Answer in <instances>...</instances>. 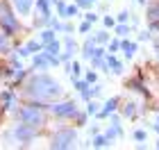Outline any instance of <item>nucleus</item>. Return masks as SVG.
Wrapping results in <instances>:
<instances>
[{
  "label": "nucleus",
  "mask_w": 159,
  "mask_h": 150,
  "mask_svg": "<svg viewBox=\"0 0 159 150\" xmlns=\"http://www.w3.org/2000/svg\"><path fill=\"white\" fill-rule=\"evenodd\" d=\"M55 5V11H57V16L59 18H66V11H68V0H57Z\"/></svg>",
  "instance_id": "16"
},
{
  "label": "nucleus",
  "mask_w": 159,
  "mask_h": 150,
  "mask_svg": "<svg viewBox=\"0 0 159 150\" xmlns=\"http://www.w3.org/2000/svg\"><path fill=\"white\" fill-rule=\"evenodd\" d=\"M14 118L20 120V123H27L32 127H37V130H46L50 125V118H52V114H50L48 105H39V102H20V107L16 109L14 114Z\"/></svg>",
  "instance_id": "2"
},
{
  "label": "nucleus",
  "mask_w": 159,
  "mask_h": 150,
  "mask_svg": "<svg viewBox=\"0 0 159 150\" xmlns=\"http://www.w3.org/2000/svg\"><path fill=\"white\" fill-rule=\"evenodd\" d=\"M73 87H75V91H77V93H82V91H86V89L91 87V84L86 82L84 77H73Z\"/></svg>",
  "instance_id": "18"
},
{
  "label": "nucleus",
  "mask_w": 159,
  "mask_h": 150,
  "mask_svg": "<svg viewBox=\"0 0 159 150\" xmlns=\"http://www.w3.org/2000/svg\"><path fill=\"white\" fill-rule=\"evenodd\" d=\"M118 105H120V98H109V100L105 102V107L96 114V116H98V118H109L111 114L118 109Z\"/></svg>",
  "instance_id": "10"
},
{
  "label": "nucleus",
  "mask_w": 159,
  "mask_h": 150,
  "mask_svg": "<svg viewBox=\"0 0 159 150\" xmlns=\"http://www.w3.org/2000/svg\"><path fill=\"white\" fill-rule=\"evenodd\" d=\"M91 25H93V23H89V20H82V23H80V32H82V34L91 32Z\"/></svg>",
  "instance_id": "28"
},
{
  "label": "nucleus",
  "mask_w": 159,
  "mask_h": 150,
  "mask_svg": "<svg viewBox=\"0 0 159 150\" xmlns=\"http://www.w3.org/2000/svg\"><path fill=\"white\" fill-rule=\"evenodd\" d=\"M80 16V7L75 2H68V11H66V20L68 18H77Z\"/></svg>",
  "instance_id": "21"
},
{
  "label": "nucleus",
  "mask_w": 159,
  "mask_h": 150,
  "mask_svg": "<svg viewBox=\"0 0 159 150\" xmlns=\"http://www.w3.org/2000/svg\"><path fill=\"white\" fill-rule=\"evenodd\" d=\"M136 48H139V46H136L134 41H123V43H120V50H123V55H125L127 59H132V57L136 55Z\"/></svg>",
  "instance_id": "15"
},
{
  "label": "nucleus",
  "mask_w": 159,
  "mask_h": 150,
  "mask_svg": "<svg viewBox=\"0 0 159 150\" xmlns=\"http://www.w3.org/2000/svg\"><path fill=\"white\" fill-rule=\"evenodd\" d=\"M129 20V11H120L118 14V23H127Z\"/></svg>",
  "instance_id": "31"
},
{
  "label": "nucleus",
  "mask_w": 159,
  "mask_h": 150,
  "mask_svg": "<svg viewBox=\"0 0 159 150\" xmlns=\"http://www.w3.org/2000/svg\"><path fill=\"white\" fill-rule=\"evenodd\" d=\"M136 2H139V5H146V0H136Z\"/></svg>",
  "instance_id": "35"
},
{
  "label": "nucleus",
  "mask_w": 159,
  "mask_h": 150,
  "mask_svg": "<svg viewBox=\"0 0 159 150\" xmlns=\"http://www.w3.org/2000/svg\"><path fill=\"white\" fill-rule=\"evenodd\" d=\"M102 23H105V27H116L118 20H116V18H111V16H105V18H102Z\"/></svg>",
  "instance_id": "29"
},
{
  "label": "nucleus",
  "mask_w": 159,
  "mask_h": 150,
  "mask_svg": "<svg viewBox=\"0 0 159 150\" xmlns=\"http://www.w3.org/2000/svg\"><path fill=\"white\" fill-rule=\"evenodd\" d=\"M107 66H109V73H114V75L123 73V61L116 57V52H107Z\"/></svg>",
  "instance_id": "11"
},
{
  "label": "nucleus",
  "mask_w": 159,
  "mask_h": 150,
  "mask_svg": "<svg viewBox=\"0 0 159 150\" xmlns=\"http://www.w3.org/2000/svg\"><path fill=\"white\" fill-rule=\"evenodd\" d=\"M96 2H98V0H75V5L80 7V9H91Z\"/></svg>",
  "instance_id": "24"
},
{
  "label": "nucleus",
  "mask_w": 159,
  "mask_h": 150,
  "mask_svg": "<svg viewBox=\"0 0 159 150\" xmlns=\"http://www.w3.org/2000/svg\"><path fill=\"white\" fill-rule=\"evenodd\" d=\"M0 59H2V55H0Z\"/></svg>",
  "instance_id": "39"
},
{
  "label": "nucleus",
  "mask_w": 159,
  "mask_h": 150,
  "mask_svg": "<svg viewBox=\"0 0 159 150\" xmlns=\"http://www.w3.org/2000/svg\"><path fill=\"white\" fill-rule=\"evenodd\" d=\"M84 80L89 82V84H96V82H98V73H96V68H89V73L84 75Z\"/></svg>",
  "instance_id": "25"
},
{
  "label": "nucleus",
  "mask_w": 159,
  "mask_h": 150,
  "mask_svg": "<svg viewBox=\"0 0 159 150\" xmlns=\"http://www.w3.org/2000/svg\"><path fill=\"white\" fill-rule=\"evenodd\" d=\"M0 27H2V30H7L16 41H18L20 34L27 32L25 25H23V20L16 16L14 7L9 5V0H0Z\"/></svg>",
  "instance_id": "4"
},
{
  "label": "nucleus",
  "mask_w": 159,
  "mask_h": 150,
  "mask_svg": "<svg viewBox=\"0 0 159 150\" xmlns=\"http://www.w3.org/2000/svg\"><path fill=\"white\" fill-rule=\"evenodd\" d=\"M114 30H116V34L123 39V37H127V34H129V30H132V27H129L127 23H116V27H114Z\"/></svg>",
  "instance_id": "20"
},
{
  "label": "nucleus",
  "mask_w": 159,
  "mask_h": 150,
  "mask_svg": "<svg viewBox=\"0 0 159 150\" xmlns=\"http://www.w3.org/2000/svg\"><path fill=\"white\" fill-rule=\"evenodd\" d=\"M123 116H127V118H134L136 116V102H129V100H127V102H123Z\"/></svg>",
  "instance_id": "17"
},
{
  "label": "nucleus",
  "mask_w": 159,
  "mask_h": 150,
  "mask_svg": "<svg viewBox=\"0 0 159 150\" xmlns=\"http://www.w3.org/2000/svg\"><path fill=\"white\" fill-rule=\"evenodd\" d=\"M120 43H123L120 37H118V39H111V41H109V52H118V50H120Z\"/></svg>",
  "instance_id": "27"
},
{
  "label": "nucleus",
  "mask_w": 159,
  "mask_h": 150,
  "mask_svg": "<svg viewBox=\"0 0 159 150\" xmlns=\"http://www.w3.org/2000/svg\"><path fill=\"white\" fill-rule=\"evenodd\" d=\"M18 91V96L23 102H39V105H52L57 100L66 98L61 82H57L50 73L46 70H25V75L20 77L16 84H11Z\"/></svg>",
  "instance_id": "1"
},
{
  "label": "nucleus",
  "mask_w": 159,
  "mask_h": 150,
  "mask_svg": "<svg viewBox=\"0 0 159 150\" xmlns=\"http://www.w3.org/2000/svg\"><path fill=\"white\" fill-rule=\"evenodd\" d=\"M55 39H57V32L52 30V27H43V30L39 32V41H41L43 46L50 43V41H55Z\"/></svg>",
  "instance_id": "12"
},
{
  "label": "nucleus",
  "mask_w": 159,
  "mask_h": 150,
  "mask_svg": "<svg viewBox=\"0 0 159 150\" xmlns=\"http://www.w3.org/2000/svg\"><path fill=\"white\" fill-rule=\"evenodd\" d=\"M157 148H159V141H157Z\"/></svg>",
  "instance_id": "38"
},
{
  "label": "nucleus",
  "mask_w": 159,
  "mask_h": 150,
  "mask_svg": "<svg viewBox=\"0 0 159 150\" xmlns=\"http://www.w3.org/2000/svg\"><path fill=\"white\" fill-rule=\"evenodd\" d=\"M109 41H111V34L107 32V30H100V32H96V43H98V46L109 43Z\"/></svg>",
  "instance_id": "19"
},
{
  "label": "nucleus",
  "mask_w": 159,
  "mask_h": 150,
  "mask_svg": "<svg viewBox=\"0 0 159 150\" xmlns=\"http://www.w3.org/2000/svg\"><path fill=\"white\" fill-rule=\"evenodd\" d=\"M7 116V114H5V109H2V102H0V123H2V118Z\"/></svg>",
  "instance_id": "33"
},
{
  "label": "nucleus",
  "mask_w": 159,
  "mask_h": 150,
  "mask_svg": "<svg viewBox=\"0 0 159 150\" xmlns=\"http://www.w3.org/2000/svg\"><path fill=\"white\" fill-rule=\"evenodd\" d=\"M98 43H96V34L93 37H86V41H84V46H82V57L84 59H89L91 57V52H93V48H96Z\"/></svg>",
  "instance_id": "13"
},
{
  "label": "nucleus",
  "mask_w": 159,
  "mask_h": 150,
  "mask_svg": "<svg viewBox=\"0 0 159 150\" xmlns=\"http://www.w3.org/2000/svg\"><path fill=\"white\" fill-rule=\"evenodd\" d=\"M155 46H159V37H157V39H155Z\"/></svg>",
  "instance_id": "36"
},
{
  "label": "nucleus",
  "mask_w": 159,
  "mask_h": 150,
  "mask_svg": "<svg viewBox=\"0 0 159 150\" xmlns=\"http://www.w3.org/2000/svg\"><path fill=\"white\" fill-rule=\"evenodd\" d=\"M52 2H57V0H52Z\"/></svg>",
  "instance_id": "40"
},
{
  "label": "nucleus",
  "mask_w": 159,
  "mask_h": 150,
  "mask_svg": "<svg viewBox=\"0 0 159 150\" xmlns=\"http://www.w3.org/2000/svg\"><path fill=\"white\" fill-rule=\"evenodd\" d=\"M48 109H50V114H52V118L73 123L75 116L80 114V105L75 102L73 98H61V100H57V102L48 105Z\"/></svg>",
  "instance_id": "6"
},
{
  "label": "nucleus",
  "mask_w": 159,
  "mask_h": 150,
  "mask_svg": "<svg viewBox=\"0 0 159 150\" xmlns=\"http://www.w3.org/2000/svg\"><path fill=\"white\" fill-rule=\"evenodd\" d=\"M86 111H89V116H93V114L100 111V105L96 102V100H89V105H86Z\"/></svg>",
  "instance_id": "26"
},
{
  "label": "nucleus",
  "mask_w": 159,
  "mask_h": 150,
  "mask_svg": "<svg viewBox=\"0 0 159 150\" xmlns=\"http://www.w3.org/2000/svg\"><path fill=\"white\" fill-rule=\"evenodd\" d=\"M86 118H89V111H82V109H80V114H77L75 120H73V125H75V127H77V125H84Z\"/></svg>",
  "instance_id": "22"
},
{
  "label": "nucleus",
  "mask_w": 159,
  "mask_h": 150,
  "mask_svg": "<svg viewBox=\"0 0 159 150\" xmlns=\"http://www.w3.org/2000/svg\"><path fill=\"white\" fill-rule=\"evenodd\" d=\"M146 39H150V30H143V32L139 34V41H146Z\"/></svg>",
  "instance_id": "32"
},
{
  "label": "nucleus",
  "mask_w": 159,
  "mask_h": 150,
  "mask_svg": "<svg viewBox=\"0 0 159 150\" xmlns=\"http://www.w3.org/2000/svg\"><path fill=\"white\" fill-rule=\"evenodd\" d=\"M75 146H77V127L75 125H64L48 137V148H52V150H70Z\"/></svg>",
  "instance_id": "5"
},
{
  "label": "nucleus",
  "mask_w": 159,
  "mask_h": 150,
  "mask_svg": "<svg viewBox=\"0 0 159 150\" xmlns=\"http://www.w3.org/2000/svg\"><path fill=\"white\" fill-rule=\"evenodd\" d=\"M155 57H157V61H159V46H157V50H155Z\"/></svg>",
  "instance_id": "34"
},
{
  "label": "nucleus",
  "mask_w": 159,
  "mask_h": 150,
  "mask_svg": "<svg viewBox=\"0 0 159 150\" xmlns=\"http://www.w3.org/2000/svg\"><path fill=\"white\" fill-rule=\"evenodd\" d=\"M59 64H61V57L50 55L46 50H41V52H37L32 57V68L34 70H50L52 66H59Z\"/></svg>",
  "instance_id": "8"
},
{
  "label": "nucleus",
  "mask_w": 159,
  "mask_h": 150,
  "mask_svg": "<svg viewBox=\"0 0 159 150\" xmlns=\"http://www.w3.org/2000/svg\"><path fill=\"white\" fill-rule=\"evenodd\" d=\"M41 130H37V127L27 125V123H20V120H16L9 130L5 132V139L9 141L7 146H18V148H27L30 143H34V141L39 139Z\"/></svg>",
  "instance_id": "3"
},
{
  "label": "nucleus",
  "mask_w": 159,
  "mask_h": 150,
  "mask_svg": "<svg viewBox=\"0 0 159 150\" xmlns=\"http://www.w3.org/2000/svg\"><path fill=\"white\" fill-rule=\"evenodd\" d=\"M84 18L89 20V23H96V20H98V14H96V11H86V14H84Z\"/></svg>",
  "instance_id": "30"
},
{
  "label": "nucleus",
  "mask_w": 159,
  "mask_h": 150,
  "mask_svg": "<svg viewBox=\"0 0 159 150\" xmlns=\"http://www.w3.org/2000/svg\"><path fill=\"white\" fill-rule=\"evenodd\" d=\"M132 137H134V141L143 143V141L148 139V132H146V130H134V132H132Z\"/></svg>",
  "instance_id": "23"
},
{
  "label": "nucleus",
  "mask_w": 159,
  "mask_h": 150,
  "mask_svg": "<svg viewBox=\"0 0 159 150\" xmlns=\"http://www.w3.org/2000/svg\"><path fill=\"white\" fill-rule=\"evenodd\" d=\"M111 141L107 134H93V139H91V148H107Z\"/></svg>",
  "instance_id": "14"
},
{
  "label": "nucleus",
  "mask_w": 159,
  "mask_h": 150,
  "mask_svg": "<svg viewBox=\"0 0 159 150\" xmlns=\"http://www.w3.org/2000/svg\"><path fill=\"white\" fill-rule=\"evenodd\" d=\"M52 7H55L52 0H37V5H34V16H32V27H37V30L48 27L50 18L55 16Z\"/></svg>",
  "instance_id": "7"
},
{
  "label": "nucleus",
  "mask_w": 159,
  "mask_h": 150,
  "mask_svg": "<svg viewBox=\"0 0 159 150\" xmlns=\"http://www.w3.org/2000/svg\"><path fill=\"white\" fill-rule=\"evenodd\" d=\"M9 5L14 7V11H16V16L20 20H30L34 16V5H37V0H9Z\"/></svg>",
  "instance_id": "9"
},
{
  "label": "nucleus",
  "mask_w": 159,
  "mask_h": 150,
  "mask_svg": "<svg viewBox=\"0 0 159 150\" xmlns=\"http://www.w3.org/2000/svg\"><path fill=\"white\" fill-rule=\"evenodd\" d=\"M155 123H157V125H159V116H157V120H155Z\"/></svg>",
  "instance_id": "37"
}]
</instances>
